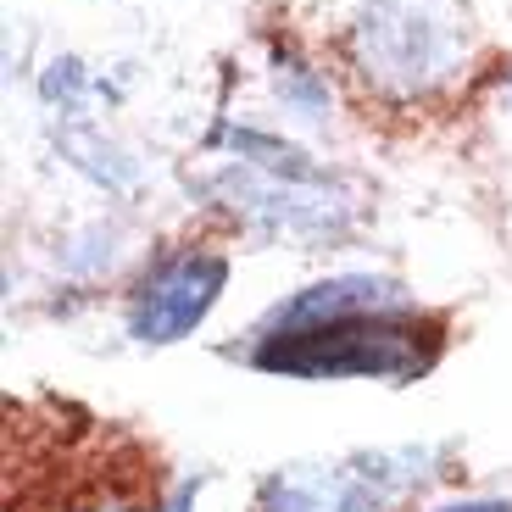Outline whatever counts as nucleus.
I'll use <instances>...</instances> for the list:
<instances>
[{"instance_id": "obj_9", "label": "nucleus", "mask_w": 512, "mask_h": 512, "mask_svg": "<svg viewBox=\"0 0 512 512\" xmlns=\"http://www.w3.org/2000/svg\"><path fill=\"white\" fill-rule=\"evenodd\" d=\"M90 90H101V84L90 78V67L78 62V56H56V62L39 73V101L51 106L62 123L84 117V106H90Z\"/></svg>"}, {"instance_id": "obj_7", "label": "nucleus", "mask_w": 512, "mask_h": 512, "mask_svg": "<svg viewBox=\"0 0 512 512\" xmlns=\"http://www.w3.org/2000/svg\"><path fill=\"white\" fill-rule=\"evenodd\" d=\"M268 84L290 123H329V112H334L329 78H323V67H312L307 56L295 51L290 39H273L268 45Z\"/></svg>"}, {"instance_id": "obj_10", "label": "nucleus", "mask_w": 512, "mask_h": 512, "mask_svg": "<svg viewBox=\"0 0 512 512\" xmlns=\"http://www.w3.org/2000/svg\"><path fill=\"white\" fill-rule=\"evenodd\" d=\"M67 512H151V507H145V501L134 496V490H112V485H106V490H90V496H78Z\"/></svg>"}, {"instance_id": "obj_2", "label": "nucleus", "mask_w": 512, "mask_h": 512, "mask_svg": "<svg viewBox=\"0 0 512 512\" xmlns=\"http://www.w3.org/2000/svg\"><path fill=\"white\" fill-rule=\"evenodd\" d=\"M446 351L440 318L407 301V307L351 312V318H323L301 329H262L256 323L234 357L273 379H379V384H418Z\"/></svg>"}, {"instance_id": "obj_6", "label": "nucleus", "mask_w": 512, "mask_h": 512, "mask_svg": "<svg viewBox=\"0 0 512 512\" xmlns=\"http://www.w3.org/2000/svg\"><path fill=\"white\" fill-rule=\"evenodd\" d=\"M412 290H401L384 273H334V279L301 284L295 295H284L279 307L262 318V329H301V323L323 318H351V312H379V307H407Z\"/></svg>"}, {"instance_id": "obj_5", "label": "nucleus", "mask_w": 512, "mask_h": 512, "mask_svg": "<svg viewBox=\"0 0 512 512\" xmlns=\"http://www.w3.org/2000/svg\"><path fill=\"white\" fill-rule=\"evenodd\" d=\"M229 290V256L212 245H184V251L156 256L128 290L123 329L134 346H179L212 318V307Z\"/></svg>"}, {"instance_id": "obj_8", "label": "nucleus", "mask_w": 512, "mask_h": 512, "mask_svg": "<svg viewBox=\"0 0 512 512\" xmlns=\"http://www.w3.org/2000/svg\"><path fill=\"white\" fill-rule=\"evenodd\" d=\"M56 151H62L90 184H101V190H112V195H123V190L140 184V162H134L117 140H106L101 128H90L84 117H73V123L56 128Z\"/></svg>"}, {"instance_id": "obj_4", "label": "nucleus", "mask_w": 512, "mask_h": 512, "mask_svg": "<svg viewBox=\"0 0 512 512\" xmlns=\"http://www.w3.org/2000/svg\"><path fill=\"white\" fill-rule=\"evenodd\" d=\"M440 446L357 451L334 462H290L256 485L251 512H396L418 485H429Z\"/></svg>"}, {"instance_id": "obj_1", "label": "nucleus", "mask_w": 512, "mask_h": 512, "mask_svg": "<svg viewBox=\"0 0 512 512\" xmlns=\"http://www.w3.org/2000/svg\"><path fill=\"white\" fill-rule=\"evenodd\" d=\"M212 151H229V162L218 173L201 179V195L218 212H229L245 234L268 245H340L357 223V206L340 195L329 167H318L301 145L262 134L245 123H218L212 128Z\"/></svg>"}, {"instance_id": "obj_12", "label": "nucleus", "mask_w": 512, "mask_h": 512, "mask_svg": "<svg viewBox=\"0 0 512 512\" xmlns=\"http://www.w3.org/2000/svg\"><path fill=\"white\" fill-rule=\"evenodd\" d=\"M435 512H512V501H451V507H435Z\"/></svg>"}, {"instance_id": "obj_11", "label": "nucleus", "mask_w": 512, "mask_h": 512, "mask_svg": "<svg viewBox=\"0 0 512 512\" xmlns=\"http://www.w3.org/2000/svg\"><path fill=\"white\" fill-rule=\"evenodd\" d=\"M201 485L206 479H179V485L167 490V501L156 512H195V496H201Z\"/></svg>"}, {"instance_id": "obj_3", "label": "nucleus", "mask_w": 512, "mask_h": 512, "mask_svg": "<svg viewBox=\"0 0 512 512\" xmlns=\"http://www.w3.org/2000/svg\"><path fill=\"white\" fill-rule=\"evenodd\" d=\"M346 62L373 95L412 106L468 67V39L440 0H362L346 23Z\"/></svg>"}, {"instance_id": "obj_13", "label": "nucleus", "mask_w": 512, "mask_h": 512, "mask_svg": "<svg viewBox=\"0 0 512 512\" xmlns=\"http://www.w3.org/2000/svg\"><path fill=\"white\" fill-rule=\"evenodd\" d=\"M507 106H512V73H507Z\"/></svg>"}]
</instances>
